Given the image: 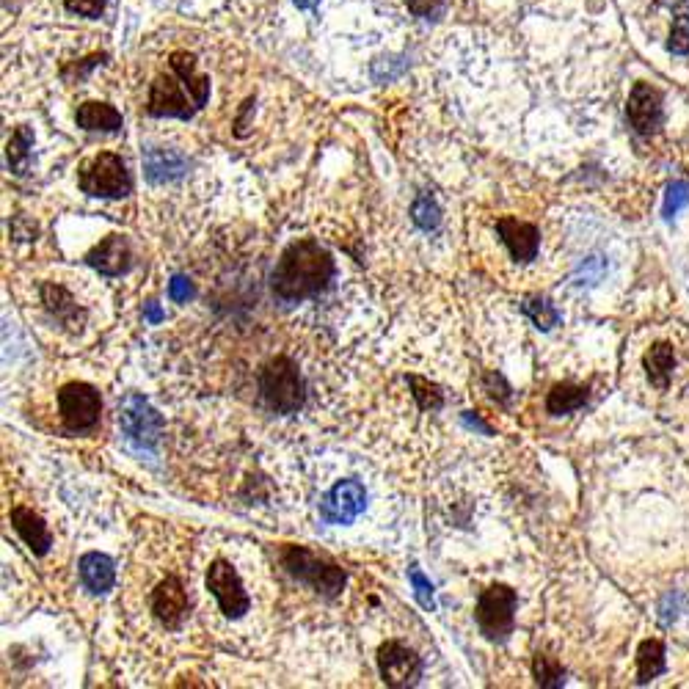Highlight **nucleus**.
<instances>
[{
    "instance_id": "f257e3e1",
    "label": "nucleus",
    "mask_w": 689,
    "mask_h": 689,
    "mask_svg": "<svg viewBox=\"0 0 689 689\" xmlns=\"http://www.w3.org/2000/svg\"><path fill=\"white\" fill-rule=\"evenodd\" d=\"M337 273L334 257L320 240L301 238L282 251L271 276L273 295L284 304H301L326 290Z\"/></svg>"
},
{
    "instance_id": "f03ea898",
    "label": "nucleus",
    "mask_w": 689,
    "mask_h": 689,
    "mask_svg": "<svg viewBox=\"0 0 689 689\" xmlns=\"http://www.w3.org/2000/svg\"><path fill=\"white\" fill-rule=\"evenodd\" d=\"M279 560H282L284 571H287L290 577L309 585L315 593L326 596V599L339 596L342 588H345V582H348V574H345L337 563L320 557V554L306 549V546H284Z\"/></svg>"
},
{
    "instance_id": "7ed1b4c3",
    "label": "nucleus",
    "mask_w": 689,
    "mask_h": 689,
    "mask_svg": "<svg viewBox=\"0 0 689 689\" xmlns=\"http://www.w3.org/2000/svg\"><path fill=\"white\" fill-rule=\"evenodd\" d=\"M260 395L273 414H295L304 406V378L290 356H276L260 370Z\"/></svg>"
},
{
    "instance_id": "20e7f679",
    "label": "nucleus",
    "mask_w": 689,
    "mask_h": 689,
    "mask_svg": "<svg viewBox=\"0 0 689 689\" xmlns=\"http://www.w3.org/2000/svg\"><path fill=\"white\" fill-rule=\"evenodd\" d=\"M80 191L94 199H122L133 191V180L127 171L125 160L113 152H100L80 166L78 174Z\"/></svg>"
},
{
    "instance_id": "39448f33",
    "label": "nucleus",
    "mask_w": 689,
    "mask_h": 689,
    "mask_svg": "<svg viewBox=\"0 0 689 689\" xmlns=\"http://www.w3.org/2000/svg\"><path fill=\"white\" fill-rule=\"evenodd\" d=\"M516 607H519V593L508 585H491L480 593L475 607V621L480 634L491 643L508 640L516 629Z\"/></svg>"
},
{
    "instance_id": "423d86ee",
    "label": "nucleus",
    "mask_w": 689,
    "mask_h": 689,
    "mask_svg": "<svg viewBox=\"0 0 689 689\" xmlns=\"http://www.w3.org/2000/svg\"><path fill=\"white\" fill-rule=\"evenodd\" d=\"M58 414L64 428L72 433H86L97 422L102 414L100 392L89 384H67L58 392Z\"/></svg>"
},
{
    "instance_id": "0eeeda50",
    "label": "nucleus",
    "mask_w": 689,
    "mask_h": 689,
    "mask_svg": "<svg viewBox=\"0 0 689 689\" xmlns=\"http://www.w3.org/2000/svg\"><path fill=\"white\" fill-rule=\"evenodd\" d=\"M378 673L384 678L386 687L406 689L417 687L419 678L425 673V665H422V659H419L414 648H408L400 640H386L378 648Z\"/></svg>"
},
{
    "instance_id": "6e6552de",
    "label": "nucleus",
    "mask_w": 689,
    "mask_h": 689,
    "mask_svg": "<svg viewBox=\"0 0 689 689\" xmlns=\"http://www.w3.org/2000/svg\"><path fill=\"white\" fill-rule=\"evenodd\" d=\"M207 590L215 596L221 612H224L226 618H232V621H238V618H243L251 610L249 593L243 588L238 571L226 563V560H215L207 568Z\"/></svg>"
},
{
    "instance_id": "1a4fd4ad",
    "label": "nucleus",
    "mask_w": 689,
    "mask_h": 689,
    "mask_svg": "<svg viewBox=\"0 0 689 689\" xmlns=\"http://www.w3.org/2000/svg\"><path fill=\"white\" fill-rule=\"evenodd\" d=\"M119 425L138 447H155L163 433V417L141 395H130L119 411Z\"/></svg>"
},
{
    "instance_id": "9d476101",
    "label": "nucleus",
    "mask_w": 689,
    "mask_h": 689,
    "mask_svg": "<svg viewBox=\"0 0 689 689\" xmlns=\"http://www.w3.org/2000/svg\"><path fill=\"white\" fill-rule=\"evenodd\" d=\"M152 615L158 618L163 629L177 632L188 612H191V601H188V590L182 585V579L177 574H169L166 579H160L158 588L152 590Z\"/></svg>"
},
{
    "instance_id": "9b49d317",
    "label": "nucleus",
    "mask_w": 689,
    "mask_h": 689,
    "mask_svg": "<svg viewBox=\"0 0 689 689\" xmlns=\"http://www.w3.org/2000/svg\"><path fill=\"white\" fill-rule=\"evenodd\" d=\"M149 116H177V119H191L196 111L191 91L185 89L177 75H160L152 89H149L147 100Z\"/></svg>"
},
{
    "instance_id": "f8f14e48",
    "label": "nucleus",
    "mask_w": 689,
    "mask_h": 689,
    "mask_svg": "<svg viewBox=\"0 0 689 689\" xmlns=\"http://www.w3.org/2000/svg\"><path fill=\"white\" fill-rule=\"evenodd\" d=\"M662 91L654 89L651 83H634L632 94H629V105H626V116L629 125L640 133V136H651L656 133L662 122H665V105H662Z\"/></svg>"
},
{
    "instance_id": "ddd939ff",
    "label": "nucleus",
    "mask_w": 689,
    "mask_h": 689,
    "mask_svg": "<svg viewBox=\"0 0 689 689\" xmlns=\"http://www.w3.org/2000/svg\"><path fill=\"white\" fill-rule=\"evenodd\" d=\"M364 502H367V491L359 480H339L320 499V519L326 524H351L364 510Z\"/></svg>"
},
{
    "instance_id": "4468645a",
    "label": "nucleus",
    "mask_w": 689,
    "mask_h": 689,
    "mask_svg": "<svg viewBox=\"0 0 689 689\" xmlns=\"http://www.w3.org/2000/svg\"><path fill=\"white\" fill-rule=\"evenodd\" d=\"M497 232L502 243H505V249L510 251V257L516 262H532L538 257L541 232H538L535 224L519 221L513 215H502V218H497Z\"/></svg>"
},
{
    "instance_id": "2eb2a0df",
    "label": "nucleus",
    "mask_w": 689,
    "mask_h": 689,
    "mask_svg": "<svg viewBox=\"0 0 689 689\" xmlns=\"http://www.w3.org/2000/svg\"><path fill=\"white\" fill-rule=\"evenodd\" d=\"M86 265H91L94 271H100L102 276H122L133 265L130 243L122 235H108L86 254Z\"/></svg>"
},
{
    "instance_id": "dca6fc26",
    "label": "nucleus",
    "mask_w": 689,
    "mask_h": 689,
    "mask_svg": "<svg viewBox=\"0 0 689 689\" xmlns=\"http://www.w3.org/2000/svg\"><path fill=\"white\" fill-rule=\"evenodd\" d=\"M9 519H12L14 530H17V535L23 538L25 546H28L31 552L39 554V557L50 552L53 535H50V530H47V524L42 521L39 513L25 508V505H17V508H12V513H9Z\"/></svg>"
},
{
    "instance_id": "f3484780",
    "label": "nucleus",
    "mask_w": 689,
    "mask_h": 689,
    "mask_svg": "<svg viewBox=\"0 0 689 689\" xmlns=\"http://www.w3.org/2000/svg\"><path fill=\"white\" fill-rule=\"evenodd\" d=\"M80 582L86 585L89 593L94 596H105L108 590L113 588L116 582V568H113V560L108 554L89 552L80 557Z\"/></svg>"
},
{
    "instance_id": "a211bd4d",
    "label": "nucleus",
    "mask_w": 689,
    "mask_h": 689,
    "mask_svg": "<svg viewBox=\"0 0 689 689\" xmlns=\"http://www.w3.org/2000/svg\"><path fill=\"white\" fill-rule=\"evenodd\" d=\"M188 169V160L177 149H147L144 152V171L149 182H171L182 177Z\"/></svg>"
},
{
    "instance_id": "6ab92c4d",
    "label": "nucleus",
    "mask_w": 689,
    "mask_h": 689,
    "mask_svg": "<svg viewBox=\"0 0 689 689\" xmlns=\"http://www.w3.org/2000/svg\"><path fill=\"white\" fill-rule=\"evenodd\" d=\"M169 64L171 72L185 83V89L191 91L196 108H204V105H207V97H210V78L196 75V58H193L191 53H185V50H177V53H171Z\"/></svg>"
},
{
    "instance_id": "aec40b11",
    "label": "nucleus",
    "mask_w": 689,
    "mask_h": 689,
    "mask_svg": "<svg viewBox=\"0 0 689 689\" xmlns=\"http://www.w3.org/2000/svg\"><path fill=\"white\" fill-rule=\"evenodd\" d=\"M75 122H78V127H83V130H91V133H94V130L116 133V130H122V113L116 111L113 105H108V102L89 100L83 102V105H78Z\"/></svg>"
},
{
    "instance_id": "412c9836",
    "label": "nucleus",
    "mask_w": 689,
    "mask_h": 689,
    "mask_svg": "<svg viewBox=\"0 0 689 689\" xmlns=\"http://www.w3.org/2000/svg\"><path fill=\"white\" fill-rule=\"evenodd\" d=\"M645 370H648V378H651V384L656 386V389H667L670 386V378H673V367H676V351L670 348V345H665V342H659V345H654L651 351L645 353Z\"/></svg>"
},
{
    "instance_id": "4be33fe9",
    "label": "nucleus",
    "mask_w": 689,
    "mask_h": 689,
    "mask_svg": "<svg viewBox=\"0 0 689 689\" xmlns=\"http://www.w3.org/2000/svg\"><path fill=\"white\" fill-rule=\"evenodd\" d=\"M42 304L58 323H75L83 317V312L75 304V298L61 287V284H42Z\"/></svg>"
},
{
    "instance_id": "5701e85b",
    "label": "nucleus",
    "mask_w": 689,
    "mask_h": 689,
    "mask_svg": "<svg viewBox=\"0 0 689 689\" xmlns=\"http://www.w3.org/2000/svg\"><path fill=\"white\" fill-rule=\"evenodd\" d=\"M588 403V386L577 384H557L552 386V392L546 395V411L554 414V417H563V414H571Z\"/></svg>"
},
{
    "instance_id": "b1692460",
    "label": "nucleus",
    "mask_w": 689,
    "mask_h": 689,
    "mask_svg": "<svg viewBox=\"0 0 689 689\" xmlns=\"http://www.w3.org/2000/svg\"><path fill=\"white\" fill-rule=\"evenodd\" d=\"M665 673V645L659 640H645L637 648V681L648 684Z\"/></svg>"
},
{
    "instance_id": "393cba45",
    "label": "nucleus",
    "mask_w": 689,
    "mask_h": 689,
    "mask_svg": "<svg viewBox=\"0 0 689 689\" xmlns=\"http://www.w3.org/2000/svg\"><path fill=\"white\" fill-rule=\"evenodd\" d=\"M31 147H34V133L28 127H17L14 130L12 141L6 147V158H9V166H12L14 174H28V163H31Z\"/></svg>"
},
{
    "instance_id": "a878e982",
    "label": "nucleus",
    "mask_w": 689,
    "mask_h": 689,
    "mask_svg": "<svg viewBox=\"0 0 689 689\" xmlns=\"http://www.w3.org/2000/svg\"><path fill=\"white\" fill-rule=\"evenodd\" d=\"M532 676H535V684H538V687L557 689L563 687L565 670L554 656L535 654V659H532Z\"/></svg>"
},
{
    "instance_id": "bb28decb",
    "label": "nucleus",
    "mask_w": 689,
    "mask_h": 689,
    "mask_svg": "<svg viewBox=\"0 0 689 689\" xmlns=\"http://www.w3.org/2000/svg\"><path fill=\"white\" fill-rule=\"evenodd\" d=\"M408 384H411V395L417 400V406L422 411H439L444 406V395L436 384H430L428 378H419V375H408Z\"/></svg>"
},
{
    "instance_id": "cd10ccee",
    "label": "nucleus",
    "mask_w": 689,
    "mask_h": 689,
    "mask_svg": "<svg viewBox=\"0 0 689 689\" xmlns=\"http://www.w3.org/2000/svg\"><path fill=\"white\" fill-rule=\"evenodd\" d=\"M411 218H414V224H417L419 229L430 232V229H436V226L441 224V207L436 204V199H433L430 193H422V196H417L414 204H411Z\"/></svg>"
},
{
    "instance_id": "c85d7f7f",
    "label": "nucleus",
    "mask_w": 689,
    "mask_h": 689,
    "mask_svg": "<svg viewBox=\"0 0 689 689\" xmlns=\"http://www.w3.org/2000/svg\"><path fill=\"white\" fill-rule=\"evenodd\" d=\"M521 309H524V315L530 317L532 323L541 328V331H549V328L560 323V312H557L546 298H538V295H535V298H527Z\"/></svg>"
},
{
    "instance_id": "c756f323",
    "label": "nucleus",
    "mask_w": 689,
    "mask_h": 689,
    "mask_svg": "<svg viewBox=\"0 0 689 689\" xmlns=\"http://www.w3.org/2000/svg\"><path fill=\"white\" fill-rule=\"evenodd\" d=\"M667 47H670V53H676V56H687L689 53V12L687 9H681V12L673 17V31H670V42H667Z\"/></svg>"
},
{
    "instance_id": "7c9ffc66",
    "label": "nucleus",
    "mask_w": 689,
    "mask_h": 689,
    "mask_svg": "<svg viewBox=\"0 0 689 689\" xmlns=\"http://www.w3.org/2000/svg\"><path fill=\"white\" fill-rule=\"evenodd\" d=\"M408 579H411V585H414V596H417V601L425 607V610H436V599H433V585H430L428 579H425V574L419 571L417 565H411V571H408Z\"/></svg>"
},
{
    "instance_id": "2f4dec72",
    "label": "nucleus",
    "mask_w": 689,
    "mask_h": 689,
    "mask_svg": "<svg viewBox=\"0 0 689 689\" xmlns=\"http://www.w3.org/2000/svg\"><path fill=\"white\" fill-rule=\"evenodd\" d=\"M687 202H689V182H673V185H667L665 210H662V215L670 221V218H673V215H676Z\"/></svg>"
},
{
    "instance_id": "473e14b6",
    "label": "nucleus",
    "mask_w": 689,
    "mask_h": 689,
    "mask_svg": "<svg viewBox=\"0 0 689 689\" xmlns=\"http://www.w3.org/2000/svg\"><path fill=\"white\" fill-rule=\"evenodd\" d=\"M67 9L72 14H80V17H89V20H97L105 9V0H64Z\"/></svg>"
},
{
    "instance_id": "72a5a7b5",
    "label": "nucleus",
    "mask_w": 689,
    "mask_h": 689,
    "mask_svg": "<svg viewBox=\"0 0 689 689\" xmlns=\"http://www.w3.org/2000/svg\"><path fill=\"white\" fill-rule=\"evenodd\" d=\"M169 298L174 304H188L193 298V284L185 276H174L169 284Z\"/></svg>"
},
{
    "instance_id": "f704fd0d",
    "label": "nucleus",
    "mask_w": 689,
    "mask_h": 689,
    "mask_svg": "<svg viewBox=\"0 0 689 689\" xmlns=\"http://www.w3.org/2000/svg\"><path fill=\"white\" fill-rule=\"evenodd\" d=\"M408 12L417 14V17H436V14L444 9V0H406Z\"/></svg>"
},
{
    "instance_id": "c9c22d12",
    "label": "nucleus",
    "mask_w": 689,
    "mask_h": 689,
    "mask_svg": "<svg viewBox=\"0 0 689 689\" xmlns=\"http://www.w3.org/2000/svg\"><path fill=\"white\" fill-rule=\"evenodd\" d=\"M486 389H488V395L494 397V400H508L510 397V386L502 381V375H497V373H488L486 375Z\"/></svg>"
},
{
    "instance_id": "e433bc0d",
    "label": "nucleus",
    "mask_w": 689,
    "mask_h": 689,
    "mask_svg": "<svg viewBox=\"0 0 689 689\" xmlns=\"http://www.w3.org/2000/svg\"><path fill=\"white\" fill-rule=\"evenodd\" d=\"M147 317L152 320V323H158V320H163V312L158 309V304H149L147 306Z\"/></svg>"
},
{
    "instance_id": "4c0bfd02",
    "label": "nucleus",
    "mask_w": 689,
    "mask_h": 689,
    "mask_svg": "<svg viewBox=\"0 0 689 689\" xmlns=\"http://www.w3.org/2000/svg\"><path fill=\"white\" fill-rule=\"evenodd\" d=\"M293 3H295V6H298V9H304V12H312V9H315L320 0H293Z\"/></svg>"
}]
</instances>
